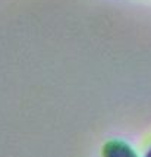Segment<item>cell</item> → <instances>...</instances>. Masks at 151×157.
<instances>
[{
  "label": "cell",
  "mask_w": 151,
  "mask_h": 157,
  "mask_svg": "<svg viewBox=\"0 0 151 157\" xmlns=\"http://www.w3.org/2000/svg\"><path fill=\"white\" fill-rule=\"evenodd\" d=\"M101 157H139L123 140H110L101 148Z\"/></svg>",
  "instance_id": "obj_1"
},
{
  "label": "cell",
  "mask_w": 151,
  "mask_h": 157,
  "mask_svg": "<svg viewBox=\"0 0 151 157\" xmlns=\"http://www.w3.org/2000/svg\"><path fill=\"white\" fill-rule=\"evenodd\" d=\"M144 157H151V148L148 151H147V153H145V156Z\"/></svg>",
  "instance_id": "obj_2"
}]
</instances>
